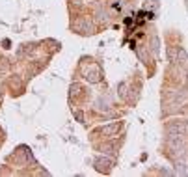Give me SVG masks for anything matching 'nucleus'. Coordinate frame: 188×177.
I'll list each match as a JSON object with an SVG mask.
<instances>
[{
	"label": "nucleus",
	"mask_w": 188,
	"mask_h": 177,
	"mask_svg": "<svg viewBox=\"0 0 188 177\" xmlns=\"http://www.w3.org/2000/svg\"><path fill=\"white\" fill-rule=\"evenodd\" d=\"M179 56H181V63L183 65H188V54L185 49H179Z\"/></svg>",
	"instance_id": "1"
},
{
	"label": "nucleus",
	"mask_w": 188,
	"mask_h": 177,
	"mask_svg": "<svg viewBox=\"0 0 188 177\" xmlns=\"http://www.w3.org/2000/svg\"><path fill=\"white\" fill-rule=\"evenodd\" d=\"M119 129V125L116 123V125H112V127H106V129H103V133L104 134H110V133H114V131H117Z\"/></svg>",
	"instance_id": "2"
}]
</instances>
